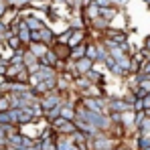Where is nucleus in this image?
<instances>
[{
  "mask_svg": "<svg viewBox=\"0 0 150 150\" xmlns=\"http://www.w3.org/2000/svg\"><path fill=\"white\" fill-rule=\"evenodd\" d=\"M41 120V118H39ZM39 120H35V122H28V124H21L18 126V132L26 136V138H33V140H39V136H41V130L43 128H39Z\"/></svg>",
  "mask_w": 150,
  "mask_h": 150,
  "instance_id": "nucleus-1",
  "label": "nucleus"
},
{
  "mask_svg": "<svg viewBox=\"0 0 150 150\" xmlns=\"http://www.w3.org/2000/svg\"><path fill=\"white\" fill-rule=\"evenodd\" d=\"M55 148L57 150H79L75 146L73 138L67 136V134H57V138H55Z\"/></svg>",
  "mask_w": 150,
  "mask_h": 150,
  "instance_id": "nucleus-2",
  "label": "nucleus"
},
{
  "mask_svg": "<svg viewBox=\"0 0 150 150\" xmlns=\"http://www.w3.org/2000/svg\"><path fill=\"white\" fill-rule=\"evenodd\" d=\"M75 130H77V128H75L73 120H65L63 124L59 126V128H55L53 132H57V134H67V136H71V134H73Z\"/></svg>",
  "mask_w": 150,
  "mask_h": 150,
  "instance_id": "nucleus-3",
  "label": "nucleus"
},
{
  "mask_svg": "<svg viewBox=\"0 0 150 150\" xmlns=\"http://www.w3.org/2000/svg\"><path fill=\"white\" fill-rule=\"evenodd\" d=\"M8 110H10V100L6 93H2L0 96V112H8Z\"/></svg>",
  "mask_w": 150,
  "mask_h": 150,
  "instance_id": "nucleus-4",
  "label": "nucleus"
},
{
  "mask_svg": "<svg viewBox=\"0 0 150 150\" xmlns=\"http://www.w3.org/2000/svg\"><path fill=\"white\" fill-rule=\"evenodd\" d=\"M2 81H4V77H2V75H0V83H2Z\"/></svg>",
  "mask_w": 150,
  "mask_h": 150,
  "instance_id": "nucleus-5",
  "label": "nucleus"
}]
</instances>
